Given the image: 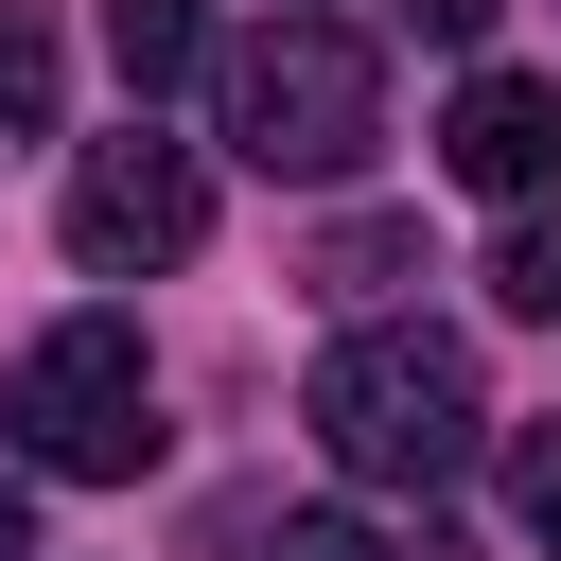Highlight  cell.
Segmentation results:
<instances>
[{
    "mask_svg": "<svg viewBox=\"0 0 561 561\" xmlns=\"http://www.w3.org/2000/svg\"><path fill=\"white\" fill-rule=\"evenodd\" d=\"M193 245H210V158H193V140L123 123V140H88V158H70V263H88V280L193 263Z\"/></svg>",
    "mask_w": 561,
    "mask_h": 561,
    "instance_id": "277c9868",
    "label": "cell"
},
{
    "mask_svg": "<svg viewBox=\"0 0 561 561\" xmlns=\"http://www.w3.org/2000/svg\"><path fill=\"white\" fill-rule=\"evenodd\" d=\"M438 158H456V193H508V210H526V193L561 175V88H543V70H473L456 123H438Z\"/></svg>",
    "mask_w": 561,
    "mask_h": 561,
    "instance_id": "5b68a950",
    "label": "cell"
},
{
    "mask_svg": "<svg viewBox=\"0 0 561 561\" xmlns=\"http://www.w3.org/2000/svg\"><path fill=\"white\" fill-rule=\"evenodd\" d=\"M543 561H561V491H543Z\"/></svg>",
    "mask_w": 561,
    "mask_h": 561,
    "instance_id": "4fadbf2b",
    "label": "cell"
},
{
    "mask_svg": "<svg viewBox=\"0 0 561 561\" xmlns=\"http://www.w3.org/2000/svg\"><path fill=\"white\" fill-rule=\"evenodd\" d=\"M245 561H386V543H368V526H351V508H298V526H263V543H245Z\"/></svg>",
    "mask_w": 561,
    "mask_h": 561,
    "instance_id": "30bf717a",
    "label": "cell"
},
{
    "mask_svg": "<svg viewBox=\"0 0 561 561\" xmlns=\"http://www.w3.org/2000/svg\"><path fill=\"white\" fill-rule=\"evenodd\" d=\"M386 280H421V228H386V210H351V228L316 245V298H386Z\"/></svg>",
    "mask_w": 561,
    "mask_h": 561,
    "instance_id": "ba28073f",
    "label": "cell"
},
{
    "mask_svg": "<svg viewBox=\"0 0 561 561\" xmlns=\"http://www.w3.org/2000/svg\"><path fill=\"white\" fill-rule=\"evenodd\" d=\"M0 561H35V491H18V456H0Z\"/></svg>",
    "mask_w": 561,
    "mask_h": 561,
    "instance_id": "7c38bea8",
    "label": "cell"
},
{
    "mask_svg": "<svg viewBox=\"0 0 561 561\" xmlns=\"http://www.w3.org/2000/svg\"><path fill=\"white\" fill-rule=\"evenodd\" d=\"M210 105H228V158L245 175H351L386 140V70L351 18H263L210 53Z\"/></svg>",
    "mask_w": 561,
    "mask_h": 561,
    "instance_id": "7a4b0ae2",
    "label": "cell"
},
{
    "mask_svg": "<svg viewBox=\"0 0 561 561\" xmlns=\"http://www.w3.org/2000/svg\"><path fill=\"white\" fill-rule=\"evenodd\" d=\"M105 70H123V105L193 88L210 70V0H105Z\"/></svg>",
    "mask_w": 561,
    "mask_h": 561,
    "instance_id": "8992f818",
    "label": "cell"
},
{
    "mask_svg": "<svg viewBox=\"0 0 561 561\" xmlns=\"http://www.w3.org/2000/svg\"><path fill=\"white\" fill-rule=\"evenodd\" d=\"M298 421H316V456H333L351 491H456V473H473V438H491L473 351H456V333H421V316L333 333V351H316V386H298Z\"/></svg>",
    "mask_w": 561,
    "mask_h": 561,
    "instance_id": "6da1fadb",
    "label": "cell"
},
{
    "mask_svg": "<svg viewBox=\"0 0 561 561\" xmlns=\"http://www.w3.org/2000/svg\"><path fill=\"white\" fill-rule=\"evenodd\" d=\"M53 88H70L53 18H35V0H0V140H53Z\"/></svg>",
    "mask_w": 561,
    "mask_h": 561,
    "instance_id": "52a82bcc",
    "label": "cell"
},
{
    "mask_svg": "<svg viewBox=\"0 0 561 561\" xmlns=\"http://www.w3.org/2000/svg\"><path fill=\"white\" fill-rule=\"evenodd\" d=\"M0 456L18 473H140L158 456V351H140V316H53L0 368Z\"/></svg>",
    "mask_w": 561,
    "mask_h": 561,
    "instance_id": "3957f363",
    "label": "cell"
},
{
    "mask_svg": "<svg viewBox=\"0 0 561 561\" xmlns=\"http://www.w3.org/2000/svg\"><path fill=\"white\" fill-rule=\"evenodd\" d=\"M491 298H508V316H543V333H561V210H526V228H508V245H491Z\"/></svg>",
    "mask_w": 561,
    "mask_h": 561,
    "instance_id": "9c48e42d",
    "label": "cell"
},
{
    "mask_svg": "<svg viewBox=\"0 0 561 561\" xmlns=\"http://www.w3.org/2000/svg\"><path fill=\"white\" fill-rule=\"evenodd\" d=\"M403 18H421V35H438V53H473V35H491V18H508V0H403Z\"/></svg>",
    "mask_w": 561,
    "mask_h": 561,
    "instance_id": "8fae6325",
    "label": "cell"
}]
</instances>
